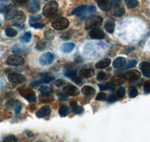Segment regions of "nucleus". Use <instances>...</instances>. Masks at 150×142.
Segmentation results:
<instances>
[{
  "label": "nucleus",
  "mask_w": 150,
  "mask_h": 142,
  "mask_svg": "<svg viewBox=\"0 0 150 142\" xmlns=\"http://www.w3.org/2000/svg\"><path fill=\"white\" fill-rule=\"evenodd\" d=\"M58 3L56 1H50L45 5L43 8V14L45 17H51L56 14L58 11Z\"/></svg>",
  "instance_id": "obj_1"
},
{
  "label": "nucleus",
  "mask_w": 150,
  "mask_h": 142,
  "mask_svg": "<svg viewBox=\"0 0 150 142\" xmlns=\"http://www.w3.org/2000/svg\"><path fill=\"white\" fill-rule=\"evenodd\" d=\"M102 18L99 16H91L86 19L85 22V29L86 30L92 29L102 24Z\"/></svg>",
  "instance_id": "obj_2"
},
{
  "label": "nucleus",
  "mask_w": 150,
  "mask_h": 142,
  "mask_svg": "<svg viewBox=\"0 0 150 142\" xmlns=\"http://www.w3.org/2000/svg\"><path fill=\"white\" fill-rule=\"evenodd\" d=\"M112 14L116 17H122L125 14V8L122 4V0H112Z\"/></svg>",
  "instance_id": "obj_3"
},
{
  "label": "nucleus",
  "mask_w": 150,
  "mask_h": 142,
  "mask_svg": "<svg viewBox=\"0 0 150 142\" xmlns=\"http://www.w3.org/2000/svg\"><path fill=\"white\" fill-rule=\"evenodd\" d=\"M19 92H20L21 96H23L24 98L26 99L28 101L31 102V103L35 102V93L34 92V91H33L30 88H26V87H21V88H19Z\"/></svg>",
  "instance_id": "obj_4"
},
{
  "label": "nucleus",
  "mask_w": 150,
  "mask_h": 142,
  "mask_svg": "<svg viewBox=\"0 0 150 142\" xmlns=\"http://www.w3.org/2000/svg\"><path fill=\"white\" fill-rule=\"evenodd\" d=\"M68 25H69V21L65 17H59L56 19L52 23L53 28L56 30H63L68 28Z\"/></svg>",
  "instance_id": "obj_5"
},
{
  "label": "nucleus",
  "mask_w": 150,
  "mask_h": 142,
  "mask_svg": "<svg viewBox=\"0 0 150 142\" xmlns=\"http://www.w3.org/2000/svg\"><path fill=\"white\" fill-rule=\"evenodd\" d=\"M6 62L8 64L12 65V66H21L24 64V59L21 56H17V55H13L8 58Z\"/></svg>",
  "instance_id": "obj_6"
},
{
  "label": "nucleus",
  "mask_w": 150,
  "mask_h": 142,
  "mask_svg": "<svg viewBox=\"0 0 150 142\" xmlns=\"http://www.w3.org/2000/svg\"><path fill=\"white\" fill-rule=\"evenodd\" d=\"M9 82L14 84H21L26 81V77L22 74L20 73H11L8 76Z\"/></svg>",
  "instance_id": "obj_7"
},
{
  "label": "nucleus",
  "mask_w": 150,
  "mask_h": 142,
  "mask_svg": "<svg viewBox=\"0 0 150 142\" xmlns=\"http://www.w3.org/2000/svg\"><path fill=\"white\" fill-rule=\"evenodd\" d=\"M54 60V56L51 53H45L40 57V64L42 65H49L52 64Z\"/></svg>",
  "instance_id": "obj_8"
},
{
  "label": "nucleus",
  "mask_w": 150,
  "mask_h": 142,
  "mask_svg": "<svg viewBox=\"0 0 150 142\" xmlns=\"http://www.w3.org/2000/svg\"><path fill=\"white\" fill-rule=\"evenodd\" d=\"M89 37L92 39L101 40L104 39V37H105V34H104V32L101 29L94 28L89 32Z\"/></svg>",
  "instance_id": "obj_9"
},
{
  "label": "nucleus",
  "mask_w": 150,
  "mask_h": 142,
  "mask_svg": "<svg viewBox=\"0 0 150 142\" xmlns=\"http://www.w3.org/2000/svg\"><path fill=\"white\" fill-rule=\"evenodd\" d=\"M98 6L103 11H109L112 7V0H97Z\"/></svg>",
  "instance_id": "obj_10"
},
{
  "label": "nucleus",
  "mask_w": 150,
  "mask_h": 142,
  "mask_svg": "<svg viewBox=\"0 0 150 142\" xmlns=\"http://www.w3.org/2000/svg\"><path fill=\"white\" fill-rule=\"evenodd\" d=\"M41 7V3H40L39 0H31L28 3V11L30 13H36L40 10Z\"/></svg>",
  "instance_id": "obj_11"
},
{
  "label": "nucleus",
  "mask_w": 150,
  "mask_h": 142,
  "mask_svg": "<svg viewBox=\"0 0 150 142\" xmlns=\"http://www.w3.org/2000/svg\"><path fill=\"white\" fill-rule=\"evenodd\" d=\"M13 53L17 56H21V55L26 54L28 52V47L23 44H17L12 48Z\"/></svg>",
  "instance_id": "obj_12"
},
{
  "label": "nucleus",
  "mask_w": 150,
  "mask_h": 142,
  "mask_svg": "<svg viewBox=\"0 0 150 142\" xmlns=\"http://www.w3.org/2000/svg\"><path fill=\"white\" fill-rule=\"evenodd\" d=\"M62 91H63L64 93L68 95V96H77L80 93V91L78 88L73 85H67V86L64 87Z\"/></svg>",
  "instance_id": "obj_13"
},
{
  "label": "nucleus",
  "mask_w": 150,
  "mask_h": 142,
  "mask_svg": "<svg viewBox=\"0 0 150 142\" xmlns=\"http://www.w3.org/2000/svg\"><path fill=\"white\" fill-rule=\"evenodd\" d=\"M141 74L139 72L138 70H131L127 72L125 74V79H126L128 81H135V80H137L140 77Z\"/></svg>",
  "instance_id": "obj_14"
},
{
  "label": "nucleus",
  "mask_w": 150,
  "mask_h": 142,
  "mask_svg": "<svg viewBox=\"0 0 150 142\" xmlns=\"http://www.w3.org/2000/svg\"><path fill=\"white\" fill-rule=\"evenodd\" d=\"M17 9L12 6V5H9L7 7V10L5 13V20H11L15 17L16 14H17Z\"/></svg>",
  "instance_id": "obj_15"
},
{
  "label": "nucleus",
  "mask_w": 150,
  "mask_h": 142,
  "mask_svg": "<svg viewBox=\"0 0 150 142\" xmlns=\"http://www.w3.org/2000/svg\"><path fill=\"white\" fill-rule=\"evenodd\" d=\"M140 69L141 70L143 76L150 78V63L144 61L140 64Z\"/></svg>",
  "instance_id": "obj_16"
},
{
  "label": "nucleus",
  "mask_w": 150,
  "mask_h": 142,
  "mask_svg": "<svg viewBox=\"0 0 150 142\" xmlns=\"http://www.w3.org/2000/svg\"><path fill=\"white\" fill-rule=\"evenodd\" d=\"M50 112L51 110L49 106H44L38 111L36 113V116L39 118H42V117H45L49 115L50 114Z\"/></svg>",
  "instance_id": "obj_17"
},
{
  "label": "nucleus",
  "mask_w": 150,
  "mask_h": 142,
  "mask_svg": "<svg viewBox=\"0 0 150 142\" xmlns=\"http://www.w3.org/2000/svg\"><path fill=\"white\" fill-rule=\"evenodd\" d=\"M126 64V60L125 58L122 57H119L116 58V59L113 61L112 62V67L115 68H119L122 67H124Z\"/></svg>",
  "instance_id": "obj_18"
},
{
  "label": "nucleus",
  "mask_w": 150,
  "mask_h": 142,
  "mask_svg": "<svg viewBox=\"0 0 150 142\" xmlns=\"http://www.w3.org/2000/svg\"><path fill=\"white\" fill-rule=\"evenodd\" d=\"M75 47L74 43H66L61 46V51L63 53H70Z\"/></svg>",
  "instance_id": "obj_19"
},
{
  "label": "nucleus",
  "mask_w": 150,
  "mask_h": 142,
  "mask_svg": "<svg viewBox=\"0 0 150 142\" xmlns=\"http://www.w3.org/2000/svg\"><path fill=\"white\" fill-rule=\"evenodd\" d=\"M39 100L42 103H50L53 102L54 98L52 95L49 94V93H43V94L40 95Z\"/></svg>",
  "instance_id": "obj_20"
},
{
  "label": "nucleus",
  "mask_w": 150,
  "mask_h": 142,
  "mask_svg": "<svg viewBox=\"0 0 150 142\" xmlns=\"http://www.w3.org/2000/svg\"><path fill=\"white\" fill-rule=\"evenodd\" d=\"M104 28H105L106 31H107L108 33H110V34H112V33H113V32H114V30H115L114 21L112 20V19H110V20H108L106 22Z\"/></svg>",
  "instance_id": "obj_21"
},
{
  "label": "nucleus",
  "mask_w": 150,
  "mask_h": 142,
  "mask_svg": "<svg viewBox=\"0 0 150 142\" xmlns=\"http://www.w3.org/2000/svg\"><path fill=\"white\" fill-rule=\"evenodd\" d=\"M110 62V59H109V58H106V59H103L101 60V61H98V62L96 64V67L98 69H103V68H105L108 66H109Z\"/></svg>",
  "instance_id": "obj_22"
},
{
  "label": "nucleus",
  "mask_w": 150,
  "mask_h": 142,
  "mask_svg": "<svg viewBox=\"0 0 150 142\" xmlns=\"http://www.w3.org/2000/svg\"><path fill=\"white\" fill-rule=\"evenodd\" d=\"M95 71L92 69H83L80 71V75L85 78H89L94 76Z\"/></svg>",
  "instance_id": "obj_23"
},
{
  "label": "nucleus",
  "mask_w": 150,
  "mask_h": 142,
  "mask_svg": "<svg viewBox=\"0 0 150 142\" xmlns=\"http://www.w3.org/2000/svg\"><path fill=\"white\" fill-rule=\"evenodd\" d=\"M14 18H15L17 23L21 24L26 20V15L24 14V12L21 11H18L17 12V14H16Z\"/></svg>",
  "instance_id": "obj_24"
},
{
  "label": "nucleus",
  "mask_w": 150,
  "mask_h": 142,
  "mask_svg": "<svg viewBox=\"0 0 150 142\" xmlns=\"http://www.w3.org/2000/svg\"><path fill=\"white\" fill-rule=\"evenodd\" d=\"M110 82L114 85H120L124 84L125 82V79L124 77H122V76H114L111 79Z\"/></svg>",
  "instance_id": "obj_25"
},
{
  "label": "nucleus",
  "mask_w": 150,
  "mask_h": 142,
  "mask_svg": "<svg viewBox=\"0 0 150 142\" xmlns=\"http://www.w3.org/2000/svg\"><path fill=\"white\" fill-rule=\"evenodd\" d=\"M81 91H82V93L86 96H92L96 93V90L90 86H84Z\"/></svg>",
  "instance_id": "obj_26"
},
{
  "label": "nucleus",
  "mask_w": 150,
  "mask_h": 142,
  "mask_svg": "<svg viewBox=\"0 0 150 142\" xmlns=\"http://www.w3.org/2000/svg\"><path fill=\"white\" fill-rule=\"evenodd\" d=\"M71 107L73 112H74L75 114H77V115L81 114L83 112V109L82 107L80 106V105H79L77 103H75V102H72V103H71Z\"/></svg>",
  "instance_id": "obj_27"
},
{
  "label": "nucleus",
  "mask_w": 150,
  "mask_h": 142,
  "mask_svg": "<svg viewBox=\"0 0 150 142\" xmlns=\"http://www.w3.org/2000/svg\"><path fill=\"white\" fill-rule=\"evenodd\" d=\"M69 108L66 105H62L60 107L59 110V113L61 117H66L67 115L69 113Z\"/></svg>",
  "instance_id": "obj_28"
},
{
  "label": "nucleus",
  "mask_w": 150,
  "mask_h": 142,
  "mask_svg": "<svg viewBox=\"0 0 150 142\" xmlns=\"http://www.w3.org/2000/svg\"><path fill=\"white\" fill-rule=\"evenodd\" d=\"M125 2L129 8H135L138 5L137 0H125Z\"/></svg>",
  "instance_id": "obj_29"
},
{
  "label": "nucleus",
  "mask_w": 150,
  "mask_h": 142,
  "mask_svg": "<svg viewBox=\"0 0 150 142\" xmlns=\"http://www.w3.org/2000/svg\"><path fill=\"white\" fill-rule=\"evenodd\" d=\"M20 103H21L17 100H10L6 103V106L8 108H15Z\"/></svg>",
  "instance_id": "obj_30"
},
{
  "label": "nucleus",
  "mask_w": 150,
  "mask_h": 142,
  "mask_svg": "<svg viewBox=\"0 0 150 142\" xmlns=\"http://www.w3.org/2000/svg\"><path fill=\"white\" fill-rule=\"evenodd\" d=\"M96 8L95 6H92V5H90V6H88V7H86L85 10L83 11V12L82 13V14H84V15H89V14H93L94 12L96 11ZM81 14V15H82Z\"/></svg>",
  "instance_id": "obj_31"
},
{
  "label": "nucleus",
  "mask_w": 150,
  "mask_h": 142,
  "mask_svg": "<svg viewBox=\"0 0 150 142\" xmlns=\"http://www.w3.org/2000/svg\"><path fill=\"white\" fill-rule=\"evenodd\" d=\"M31 38H32V33L30 32H27L23 35L21 36V41L23 43H28L31 41Z\"/></svg>",
  "instance_id": "obj_32"
},
{
  "label": "nucleus",
  "mask_w": 150,
  "mask_h": 142,
  "mask_svg": "<svg viewBox=\"0 0 150 142\" xmlns=\"http://www.w3.org/2000/svg\"><path fill=\"white\" fill-rule=\"evenodd\" d=\"M86 7V5H81V6H79L78 8L74 9V10L71 12V14L72 15H81L83 12V11L85 10Z\"/></svg>",
  "instance_id": "obj_33"
},
{
  "label": "nucleus",
  "mask_w": 150,
  "mask_h": 142,
  "mask_svg": "<svg viewBox=\"0 0 150 142\" xmlns=\"http://www.w3.org/2000/svg\"><path fill=\"white\" fill-rule=\"evenodd\" d=\"M5 34H6L7 36H8V37H15L17 34V30H15V29H13V28L8 27L6 29V30H5Z\"/></svg>",
  "instance_id": "obj_34"
},
{
  "label": "nucleus",
  "mask_w": 150,
  "mask_h": 142,
  "mask_svg": "<svg viewBox=\"0 0 150 142\" xmlns=\"http://www.w3.org/2000/svg\"><path fill=\"white\" fill-rule=\"evenodd\" d=\"M99 88L101 90V91H104L106 89H113L115 88L116 85H114L112 83H107V84H100L98 85Z\"/></svg>",
  "instance_id": "obj_35"
},
{
  "label": "nucleus",
  "mask_w": 150,
  "mask_h": 142,
  "mask_svg": "<svg viewBox=\"0 0 150 142\" xmlns=\"http://www.w3.org/2000/svg\"><path fill=\"white\" fill-rule=\"evenodd\" d=\"M128 92H129V96L131 98H134L138 94L137 89L134 86L130 87L129 89H128Z\"/></svg>",
  "instance_id": "obj_36"
},
{
  "label": "nucleus",
  "mask_w": 150,
  "mask_h": 142,
  "mask_svg": "<svg viewBox=\"0 0 150 142\" xmlns=\"http://www.w3.org/2000/svg\"><path fill=\"white\" fill-rule=\"evenodd\" d=\"M125 95V89L124 88H120L116 91V96L119 98H122Z\"/></svg>",
  "instance_id": "obj_37"
},
{
  "label": "nucleus",
  "mask_w": 150,
  "mask_h": 142,
  "mask_svg": "<svg viewBox=\"0 0 150 142\" xmlns=\"http://www.w3.org/2000/svg\"><path fill=\"white\" fill-rule=\"evenodd\" d=\"M76 75H77V70H68L66 73H65V76L68 78H74V76H76Z\"/></svg>",
  "instance_id": "obj_38"
},
{
  "label": "nucleus",
  "mask_w": 150,
  "mask_h": 142,
  "mask_svg": "<svg viewBox=\"0 0 150 142\" xmlns=\"http://www.w3.org/2000/svg\"><path fill=\"white\" fill-rule=\"evenodd\" d=\"M107 99V94L104 92H100L98 93L97 96H96V100H99V101H104Z\"/></svg>",
  "instance_id": "obj_39"
},
{
  "label": "nucleus",
  "mask_w": 150,
  "mask_h": 142,
  "mask_svg": "<svg viewBox=\"0 0 150 142\" xmlns=\"http://www.w3.org/2000/svg\"><path fill=\"white\" fill-rule=\"evenodd\" d=\"M46 43L45 41H41L37 43V45H36V48H37L38 50H43V49H45V48L46 47Z\"/></svg>",
  "instance_id": "obj_40"
},
{
  "label": "nucleus",
  "mask_w": 150,
  "mask_h": 142,
  "mask_svg": "<svg viewBox=\"0 0 150 142\" xmlns=\"http://www.w3.org/2000/svg\"><path fill=\"white\" fill-rule=\"evenodd\" d=\"M17 141V139H16L15 136L14 135H8V136H7V137H5V138L3 139V141L5 142H14V141Z\"/></svg>",
  "instance_id": "obj_41"
},
{
  "label": "nucleus",
  "mask_w": 150,
  "mask_h": 142,
  "mask_svg": "<svg viewBox=\"0 0 150 142\" xmlns=\"http://www.w3.org/2000/svg\"><path fill=\"white\" fill-rule=\"evenodd\" d=\"M73 81L74 82H75L76 84H77V85H80L82 83H83L84 80L83 79L81 78V77H80V76H74L73 78Z\"/></svg>",
  "instance_id": "obj_42"
},
{
  "label": "nucleus",
  "mask_w": 150,
  "mask_h": 142,
  "mask_svg": "<svg viewBox=\"0 0 150 142\" xmlns=\"http://www.w3.org/2000/svg\"><path fill=\"white\" fill-rule=\"evenodd\" d=\"M137 64V62L136 60H131V61H129V62L127 64V65L125 66V68H126V69H130V68H132V67H134L136 66Z\"/></svg>",
  "instance_id": "obj_43"
},
{
  "label": "nucleus",
  "mask_w": 150,
  "mask_h": 142,
  "mask_svg": "<svg viewBox=\"0 0 150 142\" xmlns=\"http://www.w3.org/2000/svg\"><path fill=\"white\" fill-rule=\"evenodd\" d=\"M143 90L146 93H150V82L147 81L143 85Z\"/></svg>",
  "instance_id": "obj_44"
},
{
  "label": "nucleus",
  "mask_w": 150,
  "mask_h": 142,
  "mask_svg": "<svg viewBox=\"0 0 150 142\" xmlns=\"http://www.w3.org/2000/svg\"><path fill=\"white\" fill-rule=\"evenodd\" d=\"M53 77H51V76H45V77H43L42 79H41V82L43 83H50L51 81H53Z\"/></svg>",
  "instance_id": "obj_45"
},
{
  "label": "nucleus",
  "mask_w": 150,
  "mask_h": 142,
  "mask_svg": "<svg viewBox=\"0 0 150 142\" xmlns=\"http://www.w3.org/2000/svg\"><path fill=\"white\" fill-rule=\"evenodd\" d=\"M32 27H34L35 29H42V28L45 27V24L43 23H39V22H33V23L30 24Z\"/></svg>",
  "instance_id": "obj_46"
},
{
  "label": "nucleus",
  "mask_w": 150,
  "mask_h": 142,
  "mask_svg": "<svg viewBox=\"0 0 150 142\" xmlns=\"http://www.w3.org/2000/svg\"><path fill=\"white\" fill-rule=\"evenodd\" d=\"M71 35H72L71 33H70V32H65V33H64V34H62L61 37L63 40L67 41V40L70 39L71 37Z\"/></svg>",
  "instance_id": "obj_47"
},
{
  "label": "nucleus",
  "mask_w": 150,
  "mask_h": 142,
  "mask_svg": "<svg viewBox=\"0 0 150 142\" xmlns=\"http://www.w3.org/2000/svg\"><path fill=\"white\" fill-rule=\"evenodd\" d=\"M40 91L42 93H49V92L50 91V90L46 85H43V86H41L40 88Z\"/></svg>",
  "instance_id": "obj_48"
},
{
  "label": "nucleus",
  "mask_w": 150,
  "mask_h": 142,
  "mask_svg": "<svg viewBox=\"0 0 150 142\" xmlns=\"http://www.w3.org/2000/svg\"><path fill=\"white\" fill-rule=\"evenodd\" d=\"M45 37L47 38V39L50 40L53 38V33L50 30H48L47 31V32H45Z\"/></svg>",
  "instance_id": "obj_49"
},
{
  "label": "nucleus",
  "mask_w": 150,
  "mask_h": 142,
  "mask_svg": "<svg viewBox=\"0 0 150 142\" xmlns=\"http://www.w3.org/2000/svg\"><path fill=\"white\" fill-rule=\"evenodd\" d=\"M106 77V73L104 72H100L97 76V79L99 81L104 80Z\"/></svg>",
  "instance_id": "obj_50"
},
{
  "label": "nucleus",
  "mask_w": 150,
  "mask_h": 142,
  "mask_svg": "<svg viewBox=\"0 0 150 142\" xmlns=\"http://www.w3.org/2000/svg\"><path fill=\"white\" fill-rule=\"evenodd\" d=\"M116 100H117V97H116V96H114V95H110V96L108 99V103H114V102H116Z\"/></svg>",
  "instance_id": "obj_51"
},
{
  "label": "nucleus",
  "mask_w": 150,
  "mask_h": 142,
  "mask_svg": "<svg viewBox=\"0 0 150 142\" xmlns=\"http://www.w3.org/2000/svg\"><path fill=\"white\" fill-rule=\"evenodd\" d=\"M22 110V104L20 103L17 106H16V108H14V112H15L16 114H19Z\"/></svg>",
  "instance_id": "obj_52"
},
{
  "label": "nucleus",
  "mask_w": 150,
  "mask_h": 142,
  "mask_svg": "<svg viewBox=\"0 0 150 142\" xmlns=\"http://www.w3.org/2000/svg\"><path fill=\"white\" fill-rule=\"evenodd\" d=\"M7 7L8 6L5 5H0V13L5 14L6 10H7Z\"/></svg>",
  "instance_id": "obj_53"
},
{
  "label": "nucleus",
  "mask_w": 150,
  "mask_h": 142,
  "mask_svg": "<svg viewBox=\"0 0 150 142\" xmlns=\"http://www.w3.org/2000/svg\"><path fill=\"white\" fill-rule=\"evenodd\" d=\"M64 83H65V82H64L62 79H58L57 81L56 82L55 85H56L57 87H60V86H62V85H63Z\"/></svg>",
  "instance_id": "obj_54"
},
{
  "label": "nucleus",
  "mask_w": 150,
  "mask_h": 142,
  "mask_svg": "<svg viewBox=\"0 0 150 142\" xmlns=\"http://www.w3.org/2000/svg\"><path fill=\"white\" fill-rule=\"evenodd\" d=\"M29 0H15V2L18 5H24L28 2Z\"/></svg>",
  "instance_id": "obj_55"
},
{
  "label": "nucleus",
  "mask_w": 150,
  "mask_h": 142,
  "mask_svg": "<svg viewBox=\"0 0 150 142\" xmlns=\"http://www.w3.org/2000/svg\"><path fill=\"white\" fill-rule=\"evenodd\" d=\"M40 84H41V82L38 81H35V82H33L31 83L30 85L32 87H37L38 85H39Z\"/></svg>",
  "instance_id": "obj_56"
},
{
  "label": "nucleus",
  "mask_w": 150,
  "mask_h": 142,
  "mask_svg": "<svg viewBox=\"0 0 150 142\" xmlns=\"http://www.w3.org/2000/svg\"><path fill=\"white\" fill-rule=\"evenodd\" d=\"M59 98H60V100H68V98H67V96H65V95H62V94H59Z\"/></svg>",
  "instance_id": "obj_57"
},
{
  "label": "nucleus",
  "mask_w": 150,
  "mask_h": 142,
  "mask_svg": "<svg viewBox=\"0 0 150 142\" xmlns=\"http://www.w3.org/2000/svg\"><path fill=\"white\" fill-rule=\"evenodd\" d=\"M27 135H29V137H33L34 135V133H32V132H27Z\"/></svg>",
  "instance_id": "obj_58"
},
{
  "label": "nucleus",
  "mask_w": 150,
  "mask_h": 142,
  "mask_svg": "<svg viewBox=\"0 0 150 142\" xmlns=\"http://www.w3.org/2000/svg\"><path fill=\"white\" fill-rule=\"evenodd\" d=\"M2 99L0 98V104H1V103H2Z\"/></svg>",
  "instance_id": "obj_59"
},
{
  "label": "nucleus",
  "mask_w": 150,
  "mask_h": 142,
  "mask_svg": "<svg viewBox=\"0 0 150 142\" xmlns=\"http://www.w3.org/2000/svg\"><path fill=\"white\" fill-rule=\"evenodd\" d=\"M0 1H7V0H0Z\"/></svg>",
  "instance_id": "obj_60"
},
{
  "label": "nucleus",
  "mask_w": 150,
  "mask_h": 142,
  "mask_svg": "<svg viewBox=\"0 0 150 142\" xmlns=\"http://www.w3.org/2000/svg\"><path fill=\"white\" fill-rule=\"evenodd\" d=\"M45 1H47V0H45Z\"/></svg>",
  "instance_id": "obj_61"
}]
</instances>
